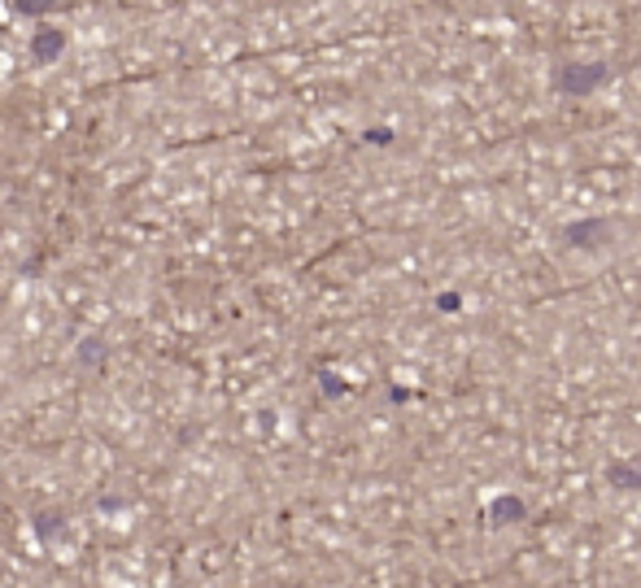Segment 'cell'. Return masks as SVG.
Instances as JSON below:
<instances>
[{"label":"cell","instance_id":"6da1fadb","mask_svg":"<svg viewBox=\"0 0 641 588\" xmlns=\"http://www.w3.org/2000/svg\"><path fill=\"white\" fill-rule=\"evenodd\" d=\"M611 79V65H603V62H576V65H563L559 74H554V83H559V92L563 97H594L603 83Z\"/></svg>","mask_w":641,"mask_h":588},{"label":"cell","instance_id":"7a4b0ae2","mask_svg":"<svg viewBox=\"0 0 641 588\" xmlns=\"http://www.w3.org/2000/svg\"><path fill=\"white\" fill-rule=\"evenodd\" d=\"M563 240L572 249H607L615 240V227H611V218H580V223L563 227Z\"/></svg>","mask_w":641,"mask_h":588},{"label":"cell","instance_id":"3957f363","mask_svg":"<svg viewBox=\"0 0 641 588\" xmlns=\"http://www.w3.org/2000/svg\"><path fill=\"white\" fill-rule=\"evenodd\" d=\"M31 53H35V62L39 65H53L62 53H66V35L53 31V27H44V31L31 39Z\"/></svg>","mask_w":641,"mask_h":588},{"label":"cell","instance_id":"5b68a950","mask_svg":"<svg viewBox=\"0 0 641 588\" xmlns=\"http://www.w3.org/2000/svg\"><path fill=\"white\" fill-rule=\"evenodd\" d=\"M607 480L615 484V489H641V466L637 462H611Z\"/></svg>","mask_w":641,"mask_h":588},{"label":"cell","instance_id":"8992f818","mask_svg":"<svg viewBox=\"0 0 641 588\" xmlns=\"http://www.w3.org/2000/svg\"><path fill=\"white\" fill-rule=\"evenodd\" d=\"M62 0H13V9L18 13H27V18H44V13H53Z\"/></svg>","mask_w":641,"mask_h":588},{"label":"cell","instance_id":"52a82bcc","mask_svg":"<svg viewBox=\"0 0 641 588\" xmlns=\"http://www.w3.org/2000/svg\"><path fill=\"white\" fill-rule=\"evenodd\" d=\"M437 305L445 310V314H458V310H463V296H458V293H445V296H437Z\"/></svg>","mask_w":641,"mask_h":588},{"label":"cell","instance_id":"277c9868","mask_svg":"<svg viewBox=\"0 0 641 588\" xmlns=\"http://www.w3.org/2000/svg\"><path fill=\"white\" fill-rule=\"evenodd\" d=\"M493 523H519V519H528V506L519 501V497H510V492H502V497H493L489 501V510H484Z\"/></svg>","mask_w":641,"mask_h":588}]
</instances>
